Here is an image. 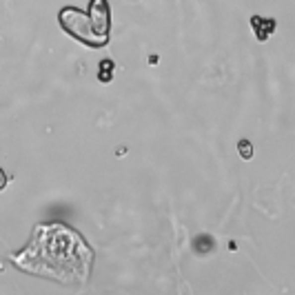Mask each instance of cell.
Instances as JSON below:
<instances>
[{"instance_id":"obj_5","label":"cell","mask_w":295,"mask_h":295,"mask_svg":"<svg viewBox=\"0 0 295 295\" xmlns=\"http://www.w3.org/2000/svg\"><path fill=\"white\" fill-rule=\"evenodd\" d=\"M237 151H240V158H244V160L253 158V145H251L249 140H240V142H237Z\"/></svg>"},{"instance_id":"obj_2","label":"cell","mask_w":295,"mask_h":295,"mask_svg":"<svg viewBox=\"0 0 295 295\" xmlns=\"http://www.w3.org/2000/svg\"><path fill=\"white\" fill-rule=\"evenodd\" d=\"M58 22L63 27L65 33H69L71 38H75L78 42H82L89 49H100V47H107L109 40L100 38L96 31H93L91 18H89L87 11L78 7H63L58 11Z\"/></svg>"},{"instance_id":"obj_1","label":"cell","mask_w":295,"mask_h":295,"mask_svg":"<svg viewBox=\"0 0 295 295\" xmlns=\"http://www.w3.org/2000/svg\"><path fill=\"white\" fill-rule=\"evenodd\" d=\"M9 260L31 275L49 278L63 284H80L89 280L96 251L75 229L63 222H51L38 224L29 244Z\"/></svg>"},{"instance_id":"obj_4","label":"cell","mask_w":295,"mask_h":295,"mask_svg":"<svg viewBox=\"0 0 295 295\" xmlns=\"http://www.w3.org/2000/svg\"><path fill=\"white\" fill-rule=\"evenodd\" d=\"M251 27H253V33H255V38H258L260 42H266L271 36H273V31L278 29V25H275L273 18H262V16L251 18Z\"/></svg>"},{"instance_id":"obj_3","label":"cell","mask_w":295,"mask_h":295,"mask_svg":"<svg viewBox=\"0 0 295 295\" xmlns=\"http://www.w3.org/2000/svg\"><path fill=\"white\" fill-rule=\"evenodd\" d=\"M87 13H89V18H91L93 31H96L100 38L109 40V31H111V9H109L107 0H89Z\"/></svg>"},{"instance_id":"obj_6","label":"cell","mask_w":295,"mask_h":295,"mask_svg":"<svg viewBox=\"0 0 295 295\" xmlns=\"http://www.w3.org/2000/svg\"><path fill=\"white\" fill-rule=\"evenodd\" d=\"M102 69H104V74H98V75H100V80L109 82V80H111V69H113V63H111V60H104V63H102Z\"/></svg>"},{"instance_id":"obj_7","label":"cell","mask_w":295,"mask_h":295,"mask_svg":"<svg viewBox=\"0 0 295 295\" xmlns=\"http://www.w3.org/2000/svg\"><path fill=\"white\" fill-rule=\"evenodd\" d=\"M7 182H9V175L4 173V169H0V191L7 189Z\"/></svg>"}]
</instances>
